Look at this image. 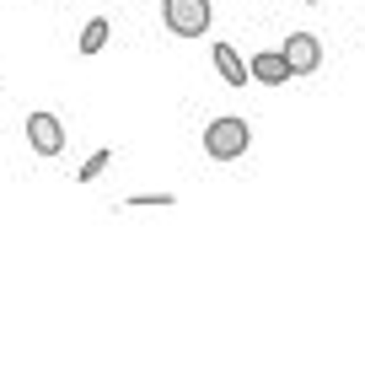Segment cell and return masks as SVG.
Wrapping results in <instances>:
<instances>
[{
    "label": "cell",
    "mask_w": 365,
    "mask_h": 365,
    "mask_svg": "<svg viewBox=\"0 0 365 365\" xmlns=\"http://www.w3.org/2000/svg\"><path fill=\"white\" fill-rule=\"evenodd\" d=\"M252 145V124L242 113H220L215 124H205V156L210 161H242Z\"/></svg>",
    "instance_id": "obj_1"
},
{
    "label": "cell",
    "mask_w": 365,
    "mask_h": 365,
    "mask_svg": "<svg viewBox=\"0 0 365 365\" xmlns=\"http://www.w3.org/2000/svg\"><path fill=\"white\" fill-rule=\"evenodd\" d=\"M210 22H215L210 0H161V27L172 38H205Z\"/></svg>",
    "instance_id": "obj_2"
},
{
    "label": "cell",
    "mask_w": 365,
    "mask_h": 365,
    "mask_svg": "<svg viewBox=\"0 0 365 365\" xmlns=\"http://www.w3.org/2000/svg\"><path fill=\"white\" fill-rule=\"evenodd\" d=\"M27 145L38 150V156H59L65 150V124H59V113H27Z\"/></svg>",
    "instance_id": "obj_3"
},
{
    "label": "cell",
    "mask_w": 365,
    "mask_h": 365,
    "mask_svg": "<svg viewBox=\"0 0 365 365\" xmlns=\"http://www.w3.org/2000/svg\"><path fill=\"white\" fill-rule=\"evenodd\" d=\"M279 54H285L290 76H312V70L322 65V38L317 33H290L285 43H279Z\"/></svg>",
    "instance_id": "obj_4"
},
{
    "label": "cell",
    "mask_w": 365,
    "mask_h": 365,
    "mask_svg": "<svg viewBox=\"0 0 365 365\" xmlns=\"http://www.w3.org/2000/svg\"><path fill=\"white\" fill-rule=\"evenodd\" d=\"M247 76L258 81V86H285V81H296L279 48H258V54H247Z\"/></svg>",
    "instance_id": "obj_5"
},
{
    "label": "cell",
    "mask_w": 365,
    "mask_h": 365,
    "mask_svg": "<svg viewBox=\"0 0 365 365\" xmlns=\"http://www.w3.org/2000/svg\"><path fill=\"white\" fill-rule=\"evenodd\" d=\"M210 54H215V70H220V81H226V86H247V81H252V76H247V59H242L231 43H215Z\"/></svg>",
    "instance_id": "obj_6"
},
{
    "label": "cell",
    "mask_w": 365,
    "mask_h": 365,
    "mask_svg": "<svg viewBox=\"0 0 365 365\" xmlns=\"http://www.w3.org/2000/svg\"><path fill=\"white\" fill-rule=\"evenodd\" d=\"M108 33H113V22H108V16H91V22L86 27H81V54H103V48H108Z\"/></svg>",
    "instance_id": "obj_7"
},
{
    "label": "cell",
    "mask_w": 365,
    "mask_h": 365,
    "mask_svg": "<svg viewBox=\"0 0 365 365\" xmlns=\"http://www.w3.org/2000/svg\"><path fill=\"white\" fill-rule=\"evenodd\" d=\"M108 167H113V150L103 145V150H91V156H86V167H76V182H97Z\"/></svg>",
    "instance_id": "obj_8"
},
{
    "label": "cell",
    "mask_w": 365,
    "mask_h": 365,
    "mask_svg": "<svg viewBox=\"0 0 365 365\" xmlns=\"http://www.w3.org/2000/svg\"><path fill=\"white\" fill-rule=\"evenodd\" d=\"M178 205V194H129L124 210H172Z\"/></svg>",
    "instance_id": "obj_9"
},
{
    "label": "cell",
    "mask_w": 365,
    "mask_h": 365,
    "mask_svg": "<svg viewBox=\"0 0 365 365\" xmlns=\"http://www.w3.org/2000/svg\"><path fill=\"white\" fill-rule=\"evenodd\" d=\"M312 6H322V0H312Z\"/></svg>",
    "instance_id": "obj_10"
},
{
    "label": "cell",
    "mask_w": 365,
    "mask_h": 365,
    "mask_svg": "<svg viewBox=\"0 0 365 365\" xmlns=\"http://www.w3.org/2000/svg\"><path fill=\"white\" fill-rule=\"evenodd\" d=\"M307 6H312V0H307Z\"/></svg>",
    "instance_id": "obj_11"
}]
</instances>
